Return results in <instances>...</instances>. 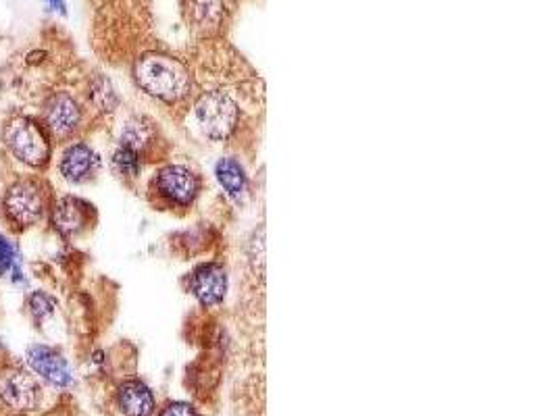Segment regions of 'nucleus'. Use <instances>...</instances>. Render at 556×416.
Here are the masks:
<instances>
[{
  "mask_svg": "<svg viewBox=\"0 0 556 416\" xmlns=\"http://www.w3.org/2000/svg\"><path fill=\"white\" fill-rule=\"evenodd\" d=\"M134 80L146 94L163 102H180L192 92L190 65L161 50H148L134 63Z\"/></svg>",
  "mask_w": 556,
  "mask_h": 416,
  "instance_id": "1",
  "label": "nucleus"
},
{
  "mask_svg": "<svg viewBox=\"0 0 556 416\" xmlns=\"http://www.w3.org/2000/svg\"><path fill=\"white\" fill-rule=\"evenodd\" d=\"M194 115L202 134L213 142H223L236 134L240 125V104L227 90L215 88L198 98Z\"/></svg>",
  "mask_w": 556,
  "mask_h": 416,
  "instance_id": "2",
  "label": "nucleus"
},
{
  "mask_svg": "<svg viewBox=\"0 0 556 416\" xmlns=\"http://www.w3.org/2000/svg\"><path fill=\"white\" fill-rule=\"evenodd\" d=\"M240 0H182L186 28L200 40L221 38Z\"/></svg>",
  "mask_w": 556,
  "mask_h": 416,
  "instance_id": "3",
  "label": "nucleus"
},
{
  "mask_svg": "<svg viewBox=\"0 0 556 416\" xmlns=\"http://www.w3.org/2000/svg\"><path fill=\"white\" fill-rule=\"evenodd\" d=\"M7 148L13 152L15 159L30 167H42L50 159V138L30 117H15L5 125L3 132Z\"/></svg>",
  "mask_w": 556,
  "mask_h": 416,
  "instance_id": "4",
  "label": "nucleus"
},
{
  "mask_svg": "<svg viewBox=\"0 0 556 416\" xmlns=\"http://www.w3.org/2000/svg\"><path fill=\"white\" fill-rule=\"evenodd\" d=\"M3 204H5L7 219L19 227H30L38 223L46 211L44 190L34 179H23L13 184Z\"/></svg>",
  "mask_w": 556,
  "mask_h": 416,
  "instance_id": "5",
  "label": "nucleus"
},
{
  "mask_svg": "<svg viewBox=\"0 0 556 416\" xmlns=\"http://www.w3.org/2000/svg\"><path fill=\"white\" fill-rule=\"evenodd\" d=\"M155 190L165 202L186 208L200 192V179L184 165H167L155 177Z\"/></svg>",
  "mask_w": 556,
  "mask_h": 416,
  "instance_id": "6",
  "label": "nucleus"
},
{
  "mask_svg": "<svg viewBox=\"0 0 556 416\" xmlns=\"http://www.w3.org/2000/svg\"><path fill=\"white\" fill-rule=\"evenodd\" d=\"M0 400L17 412L34 410L40 404V385L21 369H7L0 373Z\"/></svg>",
  "mask_w": 556,
  "mask_h": 416,
  "instance_id": "7",
  "label": "nucleus"
},
{
  "mask_svg": "<svg viewBox=\"0 0 556 416\" xmlns=\"http://www.w3.org/2000/svg\"><path fill=\"white\" fill-rule=\"evenodd\" d=\"M82 121V111L80 104L75 102L69 94L59 92L46 102L44 109V123L46 129L55 138H67L71 136L75 129H78Z\"/></svg>",
  "mask_w": 556,
  "mask_h": 416,
  "instance_id": "8",
  "label": "nucleus"
},
{
  "mask_svg": "<svg viewBox=\"0 0 556 416\" xmlns=\"http://www.w3.org/2000/svg\"><path fill=\"white\" fill-rule=\"evenodd\" d=\"M190 292L202 306H217L225 300L227 294V273L221 265L209 263L200 265L190 275Z\"/></svg>",
  "mask_w": 556,
  "mask_h": 416,
  "instance_id": "9",
  "label": "nucleus"
},
{
  "mask_svg": "<svg viewBox=\"0 0 556 416\" xmlns=\"http://www.w3.org/2000/svg\"><path fill=\"white\" fill-rule=\"evenodd\" d=\"M28 364L34 373L57 387H67L73 381L67 360L53 348L32 346L28 350Z\"/></svg>",
  "mask_w": 556,
  "mask_h": 416,
  "instance_id": "10",
  "label": "nucleus"
},
{
  "mask_svg": "<svg viewBox=\"0 0 556 416\" xmlns=\"http://www.w3.org/2000/svg\"><path fill=\"white\" fill-rule=\"evenodd\" d=\"M59 169L67 181L84 184V181L92 179L100 169V159L88 144H73L63 152Z\"/></svg>",
  "mask_w": 556,
  "mask_h": 416,
  "instance_id": "11",
  "label": "nucleus"
},
{
  "mask_svg": "<svg viewBox=\"0 0 556 416\" xmlns=\"http://www.w3.org/2000/svg\"><path fill=\"white\" fill-rule=\"evenodd\" d=\"M90 208L86 202L78 198H61L53 208V225L65 238L78 236L88 225Z\"/></svg>",
  "mask_w": 556,
  "mask_h": 416,
  "instance_id": "12",
  "label": "nucleus"
},
{
  "mask_svg": "<svg viewBox=\"0 0 556 416\" xmlns=\"http://www.w3.org/2000/svg\"><path fill=\"white\" fill-rule=\"evenodd\" d=\"M119 408L125 416H153L155 396L142 381H125L117 392Z\"/></svg>",
  "mask_w": 556,
  "mask_h": 416,
  "instance_id": "13",
  "label": "nucleus"
},
{
  "mask_svg": "<svg viewBox=\"0 0 556 416\" xmlns=\"http://www.w3.org/2000/svg\"><path fill=\"white\" fill-rule=\"evenodd\" d=\"M215 175H217L221 188L227 192V196L240 200L246 194L248 177H246L244 167L236 159H221L215 165Z\"/></svg>",
  "mask_w": 556,
  "mask_h": 416,
  "instance_id": "14",
  "label": "nucleus"
},
{
  "mask_svg": "<svg viewBox=\"0 0 556 416\" xmlns=\"http://www.w3.org/2000/svg\"><path fill=\"white\" fill-rule=\"evenodd\" d=\"M113 169L121 175V177H138L140 169H142V161H140V152L128 148V146H119L113 154Z\"/></svg>",
  "mask_w": 556,
  "mask_h": 416,
  "instance_id": "15",
  "label": "nucleus"
},
{
  "mask_svg": "<svg viewBox=\"0 0 556 416\" xmlns=\"http://www.w3.org/2000/svg\"><path fill=\"white\" fill-rule=\"evenodd\" d=\"M7 273H13L15 281L23 279L17 265V252L13 244L3 236V233H0V275H7Z\"/></svg>",
  "mask_w": 556,
  "mask_h": 416,
  "instance_id": "16",
  "label": "nucleus"
},
{
  "mask_svg": "<svg viewBox=\"0 0 556 416\" xmlns=\"http://www.w3.org/2000/svg\"><path fill=\"white\" fill-rule=\"evenodd\" d=\"M28 306H30V312H32V319L36 323H42L46 317H50L55 312V300L44 292H34L28 298Z\"/></svg>",
  "mask_w": 556,
  "mask_h": 416,
  "instance_id": "17",
  "label": "nucleus"
},
{
  "mask_svg": "<svg viewBox=\"0 0 556 416\" xmlns=\"http://www.w3.org/2000/svg\"><path fill=\"white\" fill-rule=\"evenodd\" d=\"M92 96H94V102L98 104V107L105 109V111H111L117 104V96H115L109 80H105V77H98L94 88H92Z\"/></svg>",
  "mask_w": 556,
  "mask_h": 416,
  "instance_id": "18",
  "label": "nucleus"
},
{
  "mask_svg": "<svg viewBox=\"0 0 556 416\" xmlns=\"http://www.w3.org/2000/svg\"><path fill=\"white\" fill-rule=\"evenodd\" d=\"M161 416H200V414L196 412L194 406H190L186 402H171L163 408Z\"/></svg>",
  "mask_w": 556,
  "mask_h": 416,
  "instance_id": "19",
  "label": "nucleus"
},
{
  "mask_svg": "<svg viewBox=\"0 0 556 416\" xmlns=\"http://www.w3.org/2000/svg\"><path fill=\"white\" fill-rule=\"evenodd\" d=\"M46 5H48V9L59 11L61 15H65V3H63V0H46Z\"/></svg>",
  "mask_w": 556,
  "mask_h": 416,
  "instance_id": "20",
  "label": "nucleus"
}]
</instances>
